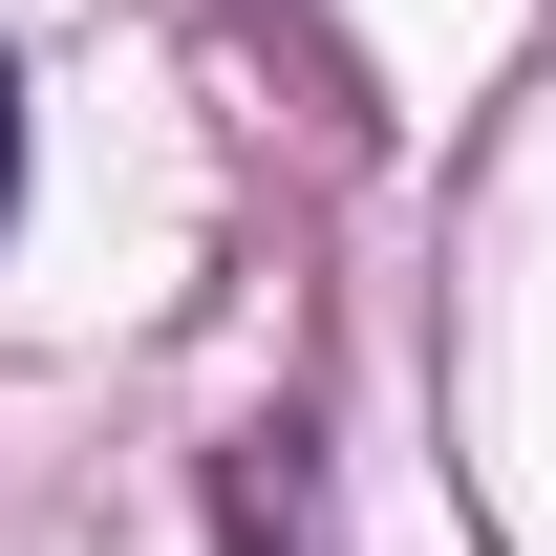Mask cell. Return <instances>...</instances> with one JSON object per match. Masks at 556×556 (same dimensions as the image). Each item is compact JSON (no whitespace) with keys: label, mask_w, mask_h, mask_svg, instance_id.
I'll return each instance as SVG.
<instances>
[{"label":"cell","mask_w":556,"mask_h":556,"mask_svg":"<svg viewBox=\"0 0 556 556\" xmlns=\"http://www.w3.org/2000/svg\"><path fill=\"white\" fill-rule=\"evenodd\" d=\"M214 535H236V556H321V492H300V450H278V428L214 471Z\"/></svg>","instance_id":"6da1fadb"},{"label":"cell","mask_w":556,"mask_h":556,"mask_svg":"<svg viewBox=\"0 0 556 556\" xmlns=\"http://www.w3.org/2000/svg\"><path fill=\"white\" fill-rule=\"evenodd\" d=\"M0 236H22V65H0Z\"/></svg>","instance_id":"7a4b0ae2"}]
</instances>
